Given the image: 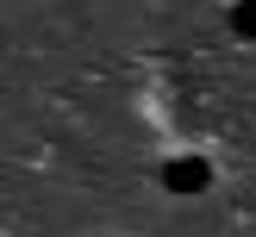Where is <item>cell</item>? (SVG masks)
<instances>
[{
  "label": "cell",
  "instance_id": "6da1fadb",
  "mask_svg": "<svg viewBox=\"0 0 256 237\" xmlns=\"http://www.w3.org/2000/svg\"><path fill=\"white\" fill-rule=\"evenodd\" d=\"M212 181V169L200 156H175V162H162V187L169 194H200V187Z\"/></svg>",
  "mask_w": 256,
  "mask_h": 237
},
{
  "label": "cell",
  "instance_id": "7a4b0ae2",
  "mask_svg": "<svg viewBox=\"0 0 256 237\" xmlns=\"http://www.w3.org/2000/svg\"><path fill=\"white\" fill-rule=\"evenodd\" d=\"M232 31L256 44V0H238V6H232Z\"/></svg>",
  "mask_w": 256,
  "mask_h": 237
}]
</instances>
